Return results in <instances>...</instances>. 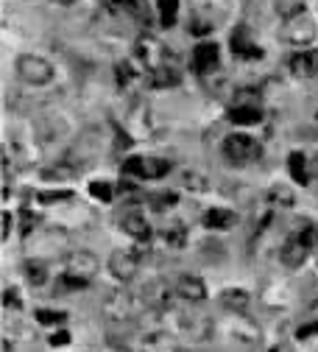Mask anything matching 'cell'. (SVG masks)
<instances>
[{"mask_svg": "<svg viewBox=\"0 0 318 352\" xmlns=\"http://www.w3.org/2000/svg\"><path fill=\"white\" fill-rule=\"evenodd\" d=\"M101 311H104L106 322H112V324H131V322H137V319L148 311V305H146L143 296H137L134 291L117 288V291H112V294L104 299Z\"/></svg>", "mask_w": 318, "mask_h": 352, "instance_id": "1", "label": "cell"}, {"mask_svg": "<svg viewBox=\"0 0 318 352\" xmlns=\"http://www.w3.org/2000/svg\"><path fill=\"white\" fill-rule=\"evenodd\" d=\"M220 154L229 165H249V162H257L262 148L254 138L249 135H229L220 146Z\"/></svg>", "mask_w": 318, "mask_h": 352, "instance_id": "2", "label": "cell"}, {"mask_svg": "<svg viewBox=\"0 0 318 352\" xmlns=\"http://www.w3.org/2000/svg\"><path fill=\"white\" fill-rule=\"evenodd\" d=\"M14 70H17V76H20L25 84H31V87H45V84L54 81V65H51L48 59H42V56H34V54L17 56Z\"/></svg>", "mask_w": 318, "mask_h": 352, "instance_id": "3", "label": "cell"}, {"mask_svg": "<svg viewBox=\"0 0 318 352\" xmlns=\"http://www.w3.org/2000/svg\"><path fill=\"white\" fill-rule=\"evenodd\" d=\"M123 176H137V179H162V176L170 170L168 160L159 157H131L123 162Z\"/></svg>", "mask_w": 318, "mask_h": 352, "instance_id": "4", "label": "cell"}, {"mask_svg": "<svg viewBox=\"0 0 318 352\" xmlns=\"http://www.w3.org/2000/svg\"><path fill=\"white\" fill-rule=\"evenodd\" d=\"M98 269H101V260H98L93 252H87V249L70 252L67 260H65V274L78 277V280H84V283H93V277L98 274Z\"/></svg>", "mask_w": 318, "mask_h": 352, "instance_id": "5", "label": "cell"}, {"mask_svg": "<svg viewBox=\"0 0 318 352\" xmlns=\"http://www.w3.org/2000/svg\"><path fill=\"white\" fill-rule=\"evenodd\" d=\"M212 322L201 314H179L176 316V336H185L190 341H209L212 338Z\"/></svg>", "mask_w": 318, "mask_h": 352, "instance_id": "6", "label": "cell"}, {"mask_svg": "<svg viewBox=\"0 0 318 352\" xmlns=\"http://www.w3.org/2000/svg\"><path fill=\"white\" fill-rule=\"evenodd\" d=\"M173 296H176V288H170V285H168V283H162V280L148 283V285H146V291H143L146 305L151 307V311H159V314L173 311Z\"/></svg>", "mask_w": 318, "mask_h": 352, "instance_id": "7", "label": "cell"}, {"mask_svg": "<svg viewBox=\"0 0 318 352\" xmlns=\"http://www.w3.org/2000/svg\"><path fill=\"white\" fill-rule=\"evenodd\" d=\"M285 39L291 42V45H310V42L315 39V23L307 17V14H299V17H291L285 23Z\"/></svg>", "mask_w": 318, "mask_h": 352, "instance_id": "8", "label": "cell"}, {"mask_svg": "<svg viewBox=\"0 0 318 352\" xmlns=\"http://www.w3.org/2000/svg\"><path fill=\"white\" fill-rule=\"evenodd\" d=\"M137 254L134 252H126V249H115L112 254H109V272H112V277L115 280H120V283H128L134 274H137Z\"/></svg>", "mask_w": 318, "mask_h": 352, "instance_id": "9", "label": "cell"}, {"mask_svg": "<svg viewBox=\"0 0 318 352\" xmlns=\"http://www.w3.org/2000/svg\"><path fill=\"white\" fill-rule=\"evenodd\" d=\"M176 296L179 299H185V302H204L207 299V285L201 277H193V274H181L176 283Z\"/></svg>", "mask_w": 318, "mask_h": 352, "instance_id": "10", "label": "cell"}, {"mask_svg": "<svg viewBox=\"0 0 318 352\" xmlns=\"http://www.w3.org/2000/svg\"><path fill=\"white\" fill-rule=\"evenodd\" d=\"M140 352H181V344L176 341V333L157 330L140 341Z\"/></svg>", "mask_w": 318, "mask_h": 352, "instance_id": "11", "label": "cell"}, {"mask_svg": "<svg viewBox=\"0 0 318 352\" xmlns=\"http://www.w3.org/2000/svg\"><path fill=\"white\" fill-rule=\"evenodd\" d=\"M218 56H220V54H218L215 42H198L196 51H193V70L201 73V76L212 73V70L218 67Z\"/></svg>", "mask_w": 318, "mask_h": 352, "instance_id": "12", "label": "cell"}, {"mask_svg": "<svg viewBox=\"0 0 318 352\" xmlns=\"http://www.w3.org/2000/svg\"><path fill=\"white\" fill-rule=\"evenodd\" d=\"M280 260H282L285 269H299V266H304V260H307V246L293 235V238H288V241L282 243Z\"/></svg>", "mask_w": 318, "mask_h": 352, "instance_id": "13", "label": "cell"}, {"mask_svg": "<svg viewBox=\"0 0 318 352\" xmlns=\"http://www.w3.org/2000/svg\"><path fill=\"white\" fill-rule=\"evenodd\" d=\"M120 227H123L131 238H137V241H148V238H151V227H148L146 215H143L140 210H128V212H123Z\"/></svg>", "mask_w": 318, "mask_h": 352, "instance_id": "14", "label": "cell"}, {"mask_svg": "<svg viewBox=\"0 0 318 352\" xmlns=\"http://www.w3.org/2000/svg\"><path fill=\"white\" fill-rule=\"evenodd\" d=\"M232 54L240 56V59H260L262 56V51L254 45V39H251V34H249L246 25H240L232 34Z\"/></svg>", "mask_w": 318, "mask_h": 352, "instance_id": "15", "label": "cell"}, {"mask_svg": "<svg viewBox=\"0 0 318 352\" xmlns=\"http://www.w3.org/2000/svg\"><path fill=\"white\" fill-rule=\"evenodd\" d=\"M159 238H162V243H168L173 249H181V246L188 243V227L181 224L179 218H173V221H165L159 227Z\"/></svg>", "mask_w": 318, "mask_h": 352, "instance_id": "16", "label": "cell"}, {"mask_svg": "<svg viewBox=\"0 0 318 352\" xmlns=\"http://www.w3.org/2000/svg\"><path fill=\"white\" fill-rule=\"evenodd\" d=\"M291 73L299 76V78H313V76H318V54H313V51L296 54V56L291 59Z\"/></svg>", "mask_w": 318, "mask_h": 352, "instance_id": "17", "label": "cell"}, {"mask_svg": "<svg viewBox=\"0 0 318 352\" xmlns=\"http://www.w3.org/2000/svg\"><path fill=\"white\" fill-rule=\"evenodd\" d=\"M238 224V215L226 207H215L209 212H204V227L207 230H232Z\"/></svg>", "mask_w": 318, "mask_h": 352, "instance_id": "18", "label": "cell"}, {"mask_svg": "<svg viewBox=\"0 0 318 352\" xmlns=\"http://www.w3.org/2000/svg\"><path fill=\"white\" fill-rule=\"evenodd\" d=\"M218 302H220L223 311H229V314H243V311H246V305H249V294H246L243 288H226V291H220Z\"/></svg>", "mask_w": 318, "mask_h": 352, "instance_id": "19", "label": "cell"}, {"mask_svg": "<svg viewBox=\"0 0 318 352\" xmlns=\"http://www.w3.org/2000/svg\"><path fill=\"white\" fill-rule=\"evenodd\" d=\"M229 120L238 123V126H254V123L262 120V109L260 107H243V104H238V107L229 109Z\"/></svg>", "mask_w": 318, "mask_h": 352, "instance_id": "20", "label": "cell"}, {"mask_svg": "<svg viewBox=\"0 0 318 352\" xmlns=\"http://www.w3.org/2000/svg\"><path fill=\"white\" fill-rule=\"evenodd\" d=\"M288 170H291V176H293L296 185H307V182H310V168H307V160H304L302 151H293V154L288 157Z\"/></svg>", "mask_w": 318, "mask_h": 352, "instance_id": "21", "label": "cell"}, {"mask_svg": "<svg viewBox=\"0 0 318 352\" xmlns=\"http://www.w3.org/2000/svg\"><path fill=\"white\" fill-rule=\"evenodd\" d=\"M148 81H151L154 90H165V87L179 84V76H176V70L170 65H162V67H157V70L148 73Z\"/></svg>", "mask_w": 318, "mask_h": 352, "instance_id": "22", "label": "cell"}, {"mask_svg": "<svg viewBox=\"0 0 318 352\" xmlns=\"http://www.w3.org/2000/svg\"><path fill=\"white\" fill-rule=\"evenodd\" d=\"M123 14L148 23L151 20V9H148V0H123Z\"/></svg>", "mask_w": 318, "mask_h": 352, "instance_id": "23", "label": "cell"}, {"mask_svg": "<svg viewBox=\"0 0 318 352\" xmlns=\"http://www.w3.org/2000/svg\"><path fill=\"white\" fill-rule=\"evenodd\" d=\"M23 272H25V277H28L31 285H42L45 280H48V269H45L42 260H25L23 263Z\"/></svg>", "mask_w": 318, "mask_h": 352, "instance_id": "24", "label": "cell"}, {"mask_svg": "<svg viewBox=\"0 0 318 352\" xmlns=\"http://www.w3.org/2000/svg\"><path fill=\"white\" fill-rule=\"evenodd\" d=\"M176 193H170V190H165V193H154L151 199H148V207L154 210V212H165V210H170V207H176Z\"/></svg>", "mask_w": 318, "mask_h": 352, "instance_id": "25", "label": "cell"}, {"mask_svg": "<svg viewBox=\"0 0 318 352\" xmlns=\"http://www.w3.org/2000/svg\"><path fill=\"white\" fill-rule=\"evenodd\" d=\"M157 6H159L162 25H173L176 23V14H179V0H157Z\"/></svg>", "mask_w": 318, "mask_h": 352, "instance_id": "26", "label": "cell"}, {"mask_svg": "<svg viewBox=\"0 0 318 352\" xmlns=\"http://www.w3.org/2000/svg\"><path fill=\"white\" fill-rule=\"evenodd\" d=\"M34 316H36L39 324H62L67 319V314H62V311H45V307H39Z\"/></svg>", "mask_w": 318, "mask_h": 352, "instance_id": "27", "label": "cell"}, {"mask_svg": "<svg viewBox=\"0 0 318 352\" xmlns=\"http://www.w3.org/2000/svg\"><path fill=\"white\" fill-rule=\"evenodd\" d=\"M296 238H299L307 249H313V246H318V227H315V224H307Z\"/></svg>", "mask_w": 318, "mask_h": 352, "instance_id": "28", "label": "cell"}, {"mask_svg": "<svg viewBox=\"0 0 318 352\" xmlns=\"http://www.w3.org/2000/svg\"><path fill=\"white\" fill-rule=\"evenodd\" d=\"M89 193L98 201H112V185H106V182H93L89 185Z\"/></svg>", "mask_w": 318, "mask_h": 352, "instance_id": "29", "label": "cell"}, {"mask_svg": "<svg viewBox=\"0 0 318 352\" xmlns=\"http://www.w3.org/2000/svg\"><path fill=\"white\" fill-rule=\"evenodd\" d=\"M181 182H185V188H190V190H204L207 188V182L201 179V173H193V170H188L185 176H181Z\"/></svg>", "mask_w": 318, "mask_h": 352, "instance_id": "30", "label": "cell"}, {"mask_svg": "<svg viewBox=\"0 0 318 352\" xmlns=\"http://www.w3.org/2000/svg\"><path fill=\"white\" fill-rule=\"evenodd\" d=\"M131 78H134V70H131L126 62H120V65H117V84H120V87H126Z\"/></svg>", "mask_w": 318, "mask_h": 352, "instance_id": "31", "label": "cell"}, {"mask_svg": "<svg viewBox=\"0 0 318 352\" xmlns=\"http://www.w3.org/2000/svg\"><path fill=\"white\" fill-rule=\"evenodd\" d=\"M271 196H277L274 201H282V204H293V193L288 188H274L271 190Z\"/></svg>", "mask_w": 318, "mask_h": 352, "instance_id": "32", "label": "cell"}, {"mask_svg": "<svg viewBox=\"0 0 318 352\" xmlns=\"http://www.w3.org/2000/svg\"><path fill=\"white\" fill-rule=\"evenodd\" d=\"M65 344H70V333L67 330H59V333L51 336V346H65Z\"/></svg>", "mask_w": 318, "mask_h": 352, "instance_id": "33", "label": "cell"}, {"mask_svg": "<svg viewBox=\"0 0 318 352\" xmlns=\"http://www.w3.org/2000/svg\"><path fill=\"white\" fill-rule=\"evenodd\" d=\"M3 302H6L9 311H12V305H14V307H20V296H17L12 288H6V291H3Z\"/></svg>", "mask_w": 318, "mask_h": 352, "instance_id": "34", "label": "cell"}, {"mask_svg": "<svg viewBox=\"0 0 318 352\" xmlns=\"http://www.w3.org/2000/svg\"><path fill=\"white\" fill-rule=\"evenodd\" d=\"M0 221H3V232H0V238L9 241V232H12V212H3V215H0Z\"/></svg>", "mask_w": 318, "mask_h": 352, "instance_id": "35", "label": "cell"}, {"mask_svg": "<svg viewBox=\"0 0 318 352\" xmlns=\"http://www.w3.org/2000/svg\"><path fill=\"white\" fill-rule=\"evenodd\" d=\"M310 336H318V322H313V324H302V327H299V338H310Z\"/></svg>", "mask_w": 318, "mask_h": 352, "instance_id": "36", "label": "cell"}, {"mask_svg": "<svg viewBox=\"0 0 318 352\" xmlns=\"http://www.w3.org/2000/svg\"><path fill=\"white\" fill-rule=\"evenodd\" d=\"M20 215H23V235H28V232H31V227H34V215H31L28 210H23Z\"/></svg>", "mask_w": 318, "mask_h": 352, "instance_id": "37", "label": "cell"}, {"mask_svg": "<svg viewBox=\"0 0 318 352\" xmlns=\"http://www.w3.org/2000/svg\"><path fill=\"white\" fill-rule=\"evenodd\" d=\"M271 352H293V346H291V341H280L271 346Z\"/></svg>", "mask_w": 318, "mask_h": 352, "instance_id": "38", "label": "cell"}, {"mask_svg": "<svg viewBox=\"0 0 318 352\" xmlns=\"http://www.w3.org/2000/svg\"><path fill=\"white\" fill-rule=\"evenodd\" d=\"M56 199H70V193H45L42 201H56Z\"/></svg>", "mask_w": 318, "mask_h": 352, "instance_id": "39", "label": "cell"}, {"mask_svg": "<svg viewBox=\"0 0 318 352\" xmlns=\"http://www.w3.org/2000/svg\"><path fill=\"white\" fill-rule=\"evenodd\" d=\"M310 173H313V176H318V154L310 160Z\"/></svg>", "mask_w": 318, "mask_h": 352, "instance_id": "40", "label": "cell"}, {"mask_svg": "<svg viewBox=\"0 0 318 352\" xmlns=\"http://www.w3.org/2000/svg\"><path fill=\"white\" fill-rule=\"evenodd\" d=\"M56 3H62V6H70V3H76V0H56Z\"/></svg>", "mask_w": 318, "mask_h": 352, "instance_id": "41", "label": "cell"}, {"mask_svg": "<svg viewBox=\"0 0 318 352\" xmlns=\"http://www.w3.org/2000/svg\"><path fill=\"white\" fill-rule=\"evenodd\" d=\"M313 131H315V135H318V115H315V120H313Z\"/></svg>", "mask_w": 318, "mask_h": 352, "instance_id": "42", "label": "cell"}]
</instances>
